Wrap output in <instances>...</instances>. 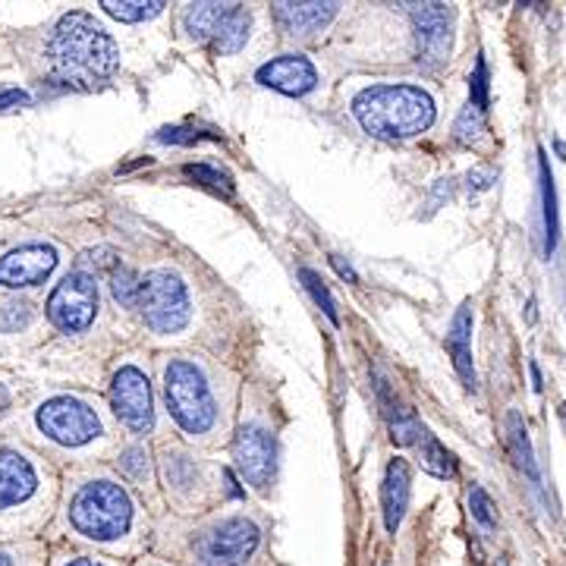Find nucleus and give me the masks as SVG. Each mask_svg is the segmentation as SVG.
<instances>
[{"label":"nucleus","mask_w":566,"mask_h":566,"mask_svg":"<svg viewBox=\"0 0 566 566\" xmlns=\"http://www.w3.org/2000/svg\"><path fill=\"white\" fill-rule=\"evenodd\" d=\"M199 566H230V564H223V560H214V557H202V560H199Z\"/></svg>","instance_id":"nucleus-42"},{"label":"nucleus","mask_w":566,"mask_h":566,"mask_svg":"<svg viewBox=\"0 0 566 566\" xmlns=\"http://www.w3.org/2000/svg\"><path fill=\"white\" fill-rule=\"evenodd\" d=\"M7 409H10V394H7V387L0 385V416H3Z\"/></svg>","instance_id":"nucleus-41"},{"label":"nucleus","mask_w":566,"mask_h":566,"mask_svg":"<svg viewBox=\"0 0 566 566\" xmlns=\"http://www.w3.org/2000/svg\"><path fill=\"white\" fill-rule=\"evenodd\" d=\"M32 322V305L22 300H10L0 305V331L3 334H20L25 324Z\"/></svg>","instance_id":"nucleus-28"},{"label":"nucleus","mask_w":566,"mask_h":566,"mask_svg":"<svg viewBox=\"0 0 566 566\" xmlns=\"http://www.w3.org/2000/svg\"><path fill=\"white\" fill-rule=\"evenodd\" d=\"M262 545V532L252 520H227L202 542V557H214L230 566H243Z\"/></svg>","instance_id":"nucleus-13"},{"label":"nucleus","mask_w":566,"mask_h":566,"mask_svg":"<svg viewBox=\"0 0 566 566\" xmlns=\"http://www.w3.org/2000/svg\"><path fill=\"white\" fill-rule=\"evenodd\" d=\"M120 469L126 475H133L136 482H145L148 479V453L142 447H129L120 457Z\"/></svg>","instance_id":"nucleus-33"},{"label":"nucleus","mask_w":566,"mask_h":566,"mask_svg":"<svg viewBox=\"0 0 566 566\" xmlns=\"http://www.w3.org/2000/svg\"><path fill=\"white\" fill-rule=\"evenodd\" d=\"M497 566H506V564H504V560H501V564H497Z\"/></svg>","instance_id":"nucleus-44"},{"label":"nucleus","mask_w":566,"mask_h":566,"mask_svg":"<svg viewBox=\"0 0 566 566\" xmlns=\"http://www.w3.org/2000/svg\"><path fill=\"white\" fill-rule=\"evenodd\" d=\"M117 262H120V259H117L111 249H95V252H85V255H82V264H92L95 271H111V274L117 271Z\"/></svg>","instance_id":"nucleus-35"},{"label":"nucleus","mask_w":566,"mask_h":566,"mask_svg":"<svg viewBox=\"0 0 566 566\" xmlns=\"http://www.w3.org/2000/svg\"><path fill=\"white\" fill-rule=\"evenodd\" d=\"M353 117L375 139H412L434 123V98L409 82L371 85L356 95Z\"/></svg>","instance_id":"nucleus-2"},{"label":"nucleus","mask_w":566,"mask_h":566,"mask_svg":"<svg viewBox=\"0 0 566 566\" xmlns=\"http://www.w3.org/2000/svg\"><path fill=\"white\" fill-rule=\"evenodd\" d=\"M44 485L32 460L13 450H0V542L17 538L39 516Z\"/></svg>","instance_id":"nucleus-4"},{"label":"nucleus","mask_w":566,"mask_h":566,"mask_svg":"<svg viewBox=\"0 0 566 566\" xmlns=\"http://www.w3.org/2000/svg\"><path fill=\"white\" fill-rule=\"evenodd\" d=\"M29 104V95L20 92V88H7L0 92V111H10V107H25Z\"/></svg>","instance_id":"nucleus-36"},{"label":"nucleus","mask_w":566,"mask_h":566,"mask_svg":"<svg viewBox=\"0 0 566 566\" xmlns=\"http://www.w3.org/2000/svg\"><path fill=\"white\" fill-rule=\"evenodd\" d=\"M35 424L44 438L61 447H85L102 438V419L80 397H54L39 406Z\"/></svg>","instance_id":"nucleus-7"},{"label":"nucleus","mask_w":566,"mask_h":566,"mask_svg":"<svg viewBox=\"0 0 566 566\" xmlns=\"http://www.w3.org/2000/svg\"><path fill=\"white\" fill-rule=\"evenodd\" d=\"M469 510H472V516H475L482 526H494V504H491V497H488L482 485L469 488Z\"/></svg>","instance_id":"nucleus-31"},{"label":"nucleus","mask_w":566,"mask_h":566,"mask_svg":"<svg viewBox=\"0 0 566 566\" xmlns=\"http://www.w3.org/2000/svg\"><path fill=\"white\" fill-rule=\"evenodd\" d=\"M182 177L199 182V186L211 189V192L233 196V180H230L227 174H221L218 167H211V164H186V167H182Z\"/></svg>","instance_id":"nucleus-26"},{"label":"nucleus","mask_w":566,"mask_h":566,"mask_svg":"<svg viewBox=\"0 0 566 566\" xmlns=\"http://www.w3.org/2000/svg\"><path fill=\"white\" fill-rule=\"evenodd\" d=\"M255 80L262 82L264 88H274L281 95L303 98V95H308L318 85V70L303 54H281V57L259 66Z\"/></svg>","instance_id":"nucleus-14"},{"label":"nucleus","mask_w":566,"mask_h":566,"mask_svg":"<svg viewBox=\"0 0 566 566\" xmlns=\"http://www.w3.org/2000/svg\"><path fill=\"white\" fill-rule=\"evenodd\" d=\"M381 506H385L387 532H397L409 506V465L403 460H394L385 472V488H381Z\"/></svg>","instance_id":"nucleus-17"},{"label":"nucleus","mask_w":566,"mask_h":566,"mask_svg":"<svg viewBox=\"0 0 566 566\" xmlns=\"http://www.w3.org/2000/svg\"><path fill=\"white\" fill-rule=\"evenodd\" d=\"M560 419H564V422H566V403L560 406Z\"/></svg>","instance_id":"nucleus-43"},{"label":"nucleus","mask_w":566,"mask_h":566,"mask_svg":"<svg viewBox=\"0 0 566 566\" xmlns=\"http://www.w3.org/2000/svg\"><path fill=\"white\" fill-rule=\"evenodd\" d=\"M538 177H542V218H545V252L554 255L557 240H560V214H557V189H554V174L547 167V155H538Z\"/></svg>","instance_id":"nucleus-21"},{"label":"nucleus","mask_w":566,"mask_h":566,"mask_svg":"<svg viewBox=\"0 0 566 566\" xmlns=\"http://www.w3.org/2000/svg\"><path fill=\"white\" fill-rule=\"evenodd\" d=\"M223 482H227V494H230V497H243V488L237 485V479H233V472H230V469L223 472Z\"/></svg>","instance_id":"nucleus-39"},{"label":"nucleus","mask_w":566,"mask_h":566,"mask_svg":"<svg viewBox=\"0 0 566 566\" xmlns=\"http://www.w3.org/2000/svg\"><path fill=\"white\" fill-rule=\"evenodd\" d=\"M54 566H111V564H104V560H98V557H85V554H80V557H63V560H57Z\"/></svg>","instance_id":"nucleus-37"},{"label":"nucleus","mask_w":566,"mask_h":566,"mask_svg":"<svg viewBox=\"0 0 566 566\" xmlns=\"http://www.w3.org/2000/svg\"><path fill=\"white\" fill-rule=\"evenodd\" d=\"M104 10L114 17V20L120 22H145L151 20V17H158L167 3H161V0H104L102 3Z\"/></svg>","instance_id":"nucleus-24"},{"label":"nucleus","mask_w":566,"mask_h":566,"mask_svg":"<svg viewBox=\"0 0 566 566\" xmlns=\"http://www.w3.org/2000/svg\"><path fill=\"white\" fill-rule=\"evenodd\" d=\"M447 349H450V359H453V368H457L460 381H463L469 390H475L479 375H475V363H472V305L469 303L457 312V318L450 324Z\"/></svg>","instance_id":"nucleus-16"},{"label":"nucleus","mask_w":566,"mask_h":566,"mask_svg":"<svg viewBox=\"0 0 566 566\" xmlns=\"http://www.w3.org/2000/svg\"><path fill=\"white\" fill-rule=\"evenodd\" d=\"M0 566H41V557L35 547L0 545Z\"/></svg>","instance_id":"nucleus-32"},{"label":"nucleus","mask_w":566,"mask_h":566,"mask_svg":"<svg viewBox=\"0 0 566 566\" xmlns=\"http://www.w3.org/2000/svg\"><path fill=\"white\" fill-rule=\"evenodd\" d=\"M300 277H303L305 290L312 293V300H315V305L322 308L324 315H327L334 324L340 322V315H337V303H334V296H331V290L324 286L322 277H318L312 268H300Z\"/></svg>","instance_id":"nucleus-27"},{"label":"nucleus","mask_w":566,"mask_h":566,"mask_svg":"<svg viewBox=\"0 0 566 566\" xmlns=\"http://www.w3.org/2000/svg\"><path fill=\"white\" fill-rule=\"evenodd\" d=\"M506 438H510V453H513L516 469L532 482V488H542V475H538V463H535V453H532L526 422H523V416L516 409L506 416Z\"/></svg>","instance_id":"nucleus-19"},{"label":"nucleus","mask_w":566,"mask_h":566,"mask_svg":"<svg viewBox=\"0 0 566 566\" xmlns=\"http://www.w3.org/2000/svg\"><path fill=\"white\" fill-rule=\"evenodd\" d=\"M532 381H535V390L542 394L545 390V385H542V371H538V365L532 363Z\"/></svg>","instance_id":"nucleus-40"},{"label":"nucleus","mask_w":566,"mask_h":566,"mask_svg":"<svg viewBox=\"0 0 566 566\" xmlns=\"http://www.w3.org/2000/svg\"><path fill=\"white\" fill-rule=\"evenodd\" d=\"M340 13V3H274V20L281 22V29L293 39H308L315 32H322L327 22Z\"/></svg>","instance_id":"nucleus-15"},{"label":"nucleus","mask_w":566,"mask_h":566,"mask_svg":"<svg viewBox=\"0 0 566 566\" xmlns=\"http://www.w3.org/2000/svg\"><path fill=\"white\" fill-rule=\"evenodd\" d=\"M139 312L145 324L158 334H177L192 318V303L186 283L170 271H151L142 277Z\"/></svg>","instance_id":"nucleus-6"},{"label":"nucleus","mask_w":566,"mask_h":566,"mask_svg":"<svg viewBox=\"0 0 566 566\" xmlns=\"http://www.w3.org/2000/svg\"><path fill=\"white\" fill-rule=\"evenodd\" d=\"M331 264H334V271H337V274H340L344 281H349V283L359 281V277H356V271H353V268H349V264H346L340 255H331Z\"/></svg>","instance_id":"nucleus-38"},{"label":"nucleus","mask_w":566,"mask_h":566,"mask_svg":"<svg viewBox=\"0 0 566 566\" xmlns=\"http://www.w3.org/2000/svg\"><path fill=\"white\" fill-rule=\"evenodd\" d=\"M48 63L54 80L70 88H98L120 66L117 41L88 13H66L48 41Z\"/></svg>","instance_id":"nucleus-1"},{"label":"nucleus","mask_w":566,"mask_h":566,"mask_svg":"<svg viewBox=\"0 0 566 566\" xmlns=\"http://www.w3.org/2000/svg\"><path fill=\"white\" fill-rule=\"evenodd\" d=\"M57 249L48 243H29L20 249H10L0 255V286L7 290H22V286H39L51 277L57 268Z\"/></svg>","instance_id":"nucleus-11"},{"label":"nucleus","mask_w":566,"mask_h":566,"mask_svg":"<svg viewBox=\"0 0 566 566\" xmlns=\"http://www.w3.org/2000/svg\"><path fill=\"white\" fill-rule=\"evenodd\" d=\"M469 95H472V107H479L482 114L488 111V104H491V92H488V61L485 54H479V61H475V70H472V76H469Z\"/></svg>","instance_id":"nucleus-30"},{"label":"nucleus","mask_w":566,"mask_h":566,"mask_svg":"<svg viewBox=\"0 0 566 566\" xmlns=\"http://www.w3.org/2000/svg\"><path fill=\"white\" fill-rule=\"evenodd\" d=\"M416 447H419V463H422L424 472H431L434 479H453V475H457V460H453V453H450L428 428H422Z\"/></svg>","instance_id":"nucleus-22"},{"label":"nucleus","mask_w":566,"mask_h":566,"mask_svg":"<svg viewBox=\"0 0 566 566\" xmlns=\"http://www.w3.org/2000/svg\"><path fill=\"white\" fill-rule=\"evenodd\" d=\"M378 403H381V412H385L387 428H390V438H394V444L400 447H416L419 441V434H422L424 424H419V419L412 416V409H406L394 394H390V387L381 381L378 385Z\"/></svg>","instance_id":"nucleus-18"},{"label":"nucleus","mask_w":566,"mask_h":566,"mask_svg":"<svg viewBox=\"0 0 566 566\" xmlns=\"http://www.w3.org/2000/svg\"><path fill=\"white\" fill-rule=\"evenodd\" d=\"M482 133H485V114L469 104V107H463V114L457 117V123H453V136L460 142H475Z\"/></svg>","instance_id":"nucleus-29"},{"label":"nucleus","mask_w":566,"mask_h":566,"mask_svg":"<svg viewBox=\"0 0 566 566\" xmlns=\"http://www.w3.org/2000/svg\"><path fill=\"white\" fill-rule=\"evenodd\" d=\"M98 315V283L85 271L66 274L51 300H48V318L63 334H80L85 327H92Z\"/></svg>","instance_id":"nucleus-8"},{"label":"nucleus","mask_w":566,"mask_h":566,"mask_svg":"<svg viewBox=\"0 0 566 566\" xmlns=\"http://www.w3.org/2000/svg\"><path fill=\"white\" fill-rule=\"evenodd\" d=\"M249 13H245L240 3H233L230 10H227V17L218 25V32H214V48L221 51V54H237L240 48H243L245 41H249Z\"/></svg>","instance_id":"nucleus-23"},{"label":"nucleus","mask_w":566,"mask_h":566,"mask_svg":"<svg viewBox=\"0 0 566 566\" xmlns=\"http://www.w3.org/2000/svg\"><path fill=\"white\" fill-rule=\"evenodd\" d=\"M233 3H189L186 7V13H182V25H186V32H189V39L192 41H211L214 39V32H218V25L227 17V10H230Z\"/></svg>","instance_id":"nucleus-20"},{"label":"nucleus","mask_w":566,"mask_h":566,"mask_svg":"<svg viewBox=\"0 0 566 566\" xmlns=\"http://www.w3.org/2000/svg\"><path fill=\"white\" fill-rule=\"evenodd\" d=\"M136 520V506L120 485L98 479L82 485L73 501H70V526L76 535L98 542V545H114L129 535Z\"/></svg>","instance_id":"nucleus-3"},{"label":"nucleus","mask_w":566,"mask_h":566,"mask_svg":"<svg viewBox=\"0 0 566 566\" xmlns=\"http://www.w3.org/2000/svg\"><path fill=\"white\" fill-rule=\"evenodd\" d=\"M274 438L259 428V424H245L243 431L237 434V444H233V460L237 469L243 472V479L255 491H268L271 479H274Z\"/></svg>","instance_id":"nucleus-12"},{"label":"nucleus","mask_w":566,"mask_h":566,"mask_svg":"<svg viewBox=\"0 0 566 566\" xmlns=\"http://www.w3.org/2000/svg\"><path fill=\"white\" fill-rule=\"evenodd\" d=\"M164 397L174 422L189 434H208L218 422V406L211 385L199 365L189 359H170L164 365Z\"/></svg>","instance_id":"nucleus-5"},{"label":"nucleus","mask_w":566,"mask_h":566,"mask_svg":"<svg viewBox=\"0 0 566 566\" xmlns=\"http://www.w3.org/2000/svg\"><path fill=\"white\" fill-rule=\"evenodd\" d=\"M155 139L161 142V145H196V142H202L205 136L199 129H189V126H164Z\"/></svg>","instance_id":"nucleus-34"},{"label":"nucleus","mask_w":566,"mask_h":566,"mask_svg":"<svg viewBox=\"0 0 566 566\" xmlns=\"http://www.w3.org/2000/svg\"><path fill=\"white\" fill-rule=\"evenodd\" d=\"M111 293L123 308H139L142 300V277L133 268H123L117 264V271L111 274Z\"/></svg>","instance_id":"nucleus-25"},{"label":"nucleus","mask_w":566,"mask_h":566,"mask_svg":"<svg viewBox=\"0 0 566 566\" xmlns=\"http://www.w3.org/2000/svg\"><path fill=\"white\" fill-rule=\"evenodd\" d=\"M409 17L416 25V41H419V61L431 70H438L441 63L450 61V48H453V7L447 3H412Z\"/></svg>","instance_id":"nucleus-9"},{"label":"nucleus","mask_w":566,"mask_h":566,"mask_svg":"<svg viewBox=\"0 0 566 566\" xmlns=\"http://www.w3.org/2000/svg\"><path fill=\"white\" fill-rule=\"evenodd\" d=\"M111 406L114 416L133 431H148L155 424V400L145 371L136 365H123L111 381Z\"/></svg>","instance_id":"nucleus-10"}]
</instances>
